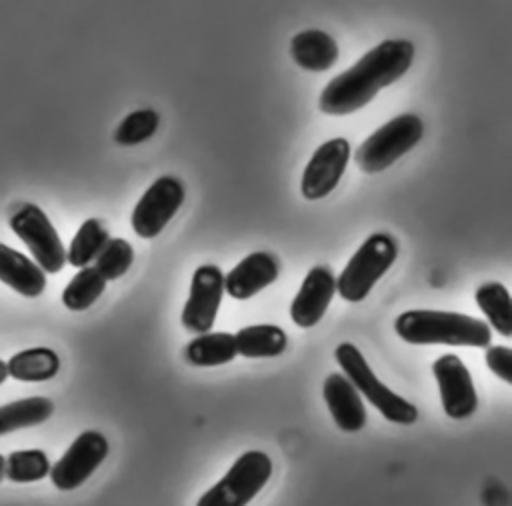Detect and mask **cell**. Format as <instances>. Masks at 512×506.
Instances as JSON below:
<instances>
[{
    "instance_id": "d6986e66",
    "label": "cell",
    "mask_w": 512,
    "mask_h": 506,
    "mask_svg": "<svg viewBox=\"0 0 512 506\" xmlns=\"http://www.w3.org/2000/svg\"><path fill=\"white\" fill-rule=\"evenodd\" d=\"M54 412V404L46 396L20 398L0 406V436L32 428L46 422Z\"/></svg>"
},
{
    "instance_id": "4316f807",
    "label": "cell",
    "mask_w": 512,
    "mask_h": 506,
    "mask_svg": "<svg viewBox=\"0 0 512 506\" xmlns=\"http://www.w3.org/2000/svg\"><path fill=\"white\" fill-rule=\"evenodd\" d=\"M158 124H160V118L154 110H150V108L136 110V112L128 114L118 124L116 132H114V140L122 146H136V144L152 138L158 130Z\"/></svg>"
},
{
    "instance_id": "83f0119b",
    "label": "cell",
    "mask_w": 512,
    "mask_h": 506,
    "mask_svg": "<svg viewBox=\"0 0 512 506\" xmlns=\"http://www.w3.org/2000/svg\"><path fill=\"white\" fill-rule=\"evenodd\" d=\"M486 364L492 374L512 384V350L508 346H488Z\"/></svg>"
},
{
    "instance_id": "603a6c76",
    "label": "cell",
    "mask_w": 512,
    "mask_h": 506,
    "mask_svg": "<svg viewBox=\"0 0 512 506\" xmlns=\"http://www.w3.org/2000/svg\"><path fill=\"white\" fill-rule=\"evenodd\" d=\"M108 240V230L98 218L84 220L66 250V262L76 268H86L96 260Z\"/></svg>"
},
{
    "instance_id": "6da1fadb",
    "label": "cell",
    "mask_w": 512,
    "mask_h": 506,
    "mask_svg": "<svg viewBox=\"0 0 512 506\" xmlns=\"http://www.w3.org/2000/svg\"><path fill=\"white\" fill-rule=\"evenodd\" d=\"M414 58V44L390 38L368 50L354 66L334 76L322 90L318 108L330 116H346L366 106L382 88L400 80Z\"/></svg>"
},
{
    "instance_id": "5b68a950",
    "label": "cell",
    "mask_w": 512,
    "mask_h": 506,
    "mask_svg": "<svg viewBox=\"0 0 512 506\" xmlns=\"http://www.w3.org/2000/svg\"><path fill=\"white\" fill-rule=\"evenodd\" d=\"M424 124L416 114H400L374 130L356 150L354 160L366 174L382 172L410 152L422 138Z\"/></svg>"
},
{
    "instance_id": "7c38bea8",
    "label": "cell",
    "mask_w": 512,
    "mask_h": 506,
    "mask_svg": "<svg viewBox=\"0 0 512 506\" xmlns=\"http://www.w3.org/2000/svg\"><path fill=\"white\" fill-rule=\"evenodd\" d=\"M432 372L438 382L446 416L454 420L468 418L478 406V396L464 362L456 354H442L438 360H434Z\"/></svg>"
},
{
    "instance_id": "5bb4252c",
    "label": "cell",
    "mask_w": 512,
    "mask_h": 506,
    "mask_svg": "<svg viewBox=\"0 0 512 506\" xmlns=\"http://www.w3.org/2000/svg\"><path fill=\"white\" fill-rule=\"evenodd\" d=\"M280 272V264L270 252H252L242 258L226 276L224 290L234 300H248L270 286Z\"/></svg>"
},
{
    "instance_id": "4fadbf2b",
    "label": "cell",
    "mask_w": 512,
    "mask_h": 506,
    "mask_svg": "<svg viewBox=\"0 0 512 506\" xmlns=\"http://www.w3.org/2000/svg\"><path fill=\"white\" fill-rule=\"evenodd\" d=\"M336 294V278L326 266H314L304 276L290 304V318L300 328L316 326Z\"/></svg>"
},
{
    "instance_id": "484cf974",
    "label": "cell",
    "mask_w": 512,
    "mask_h": 506,
    "mask_svg": "<svg viewBox=\"0 0 512 506\" xmlns=\"http://www.w3.org/2000/svg\"><path fill=\"white\" fill-rule=\"evenodd\" d=\"M94 268L108 282L124 276L134 262V248L124 238H110L94 260Z\"/></svg>"
},
{
    "instance_id": "f1b7e54d",
    "label": "cell",
    "mask_w": 512,
    "mask_h": 506,
    "mask_svg": "<svg viewBox=\"0 0 512 506\" xmlns=\"http://www.w3.org/2000/svg\"><path fill=\"white\" fill-rule=\"evenodd\" d=\"M8 378V368H6V362L0 360V384H4Z\"/></svg>"
},
{
    "instance_id": "d4e9b609",
    "label": "cell",
    "mask_w": 512,
    "mask_h": 506,
    "mask_svg": "<svg viewBox=\"0 0 512 506\" xmlns=\"http://www.w3.org/2000/svg\"><path fill=\"white\" fill-rule=\"evenodd\" d=\"M50 472V460L42 450H14L6 458V472L4 478L18 482V484H28V482H38L46 478Z\"/></svg>"
},
{
    "instance_id": "277c9868",
    "label": "cell",
    "mask_w": 512,
    "mask_h": 506,
    "mask_svg": "<svg viewBox=\"0 0 512 506\" xmlns=\"http://www.w3.org/2000/svg\"><path fill=\"white\" fill-rule=\"evenodd\" d=\"M396 256V240L386 232H374L360 244L336 278V292L348 302L364 300L372 286L394 264Z\"/></svg>"
},
{
    "instance_id": "8fae6325",
    "label": "cell",
    "mask_w": 512,
    "mask_h": 506,
    "mask_svg": "<svg viewBox=\"0 0 512 506\" xmlns=\"http://www.w3.org/2000/svg\"><path fill=\"white\" fill-rule=\"evenodd\" d=\"M350 160V144L346 138H332L320 144L308 160L300 192L306 200H320L328 196L340 182Z\"/></svg>"
},
{
    "instance_id": "e0dca14e",
    "label": "cell",
    "mask_w": 512,
    "mask_h": 506,
    "mask_svg": "<svg viewBox=\"0 0 512 506\" xmlns=\"http://www.w3.org/2000/svg\"><path fill=\"white\" fill-rule=\"evenodd\" d=\"M294 62L310 72H324L338 60V44L324 30H302L290 42Z\"/></svg>"
},
{
    "instance_id": "ffe728a7",
    "label": "cell",
    "mask_w": 512,
    "mask_h": 506,
    "mask_svg": "<svg viewBox=\"0 0 512 506\" xmlns=\"http://www.w3.org/2000/svg\"><path fill=\"white\" fill-rule=\"evenodd\" d=\"M8 376L20 382H44L58 374L60 358L50 348H28L16 352L8 364Z\"/></svg>"
},
{
    "instance_id": "52a82bcc",
    "label": "cell",
    "mask_w": 512,
    "mask_h": 506,
    "mask_svg": "<svg viewBox=\"0 0 512 506\" xmlns=\"http://www.w3.org/2000/svg\"><path fill=\"white\" fill-rule=\"evenodd\" d=\"M12 232L28 246L36 266L44 274H56L66 264V248L42 208L36 204H22L10 216Z\"/></svg>"
},
{
    "instance_id": "ba28073f",
    "label": "cell",
    "mask_w": 512,
    "mask_h": 506,
    "mask_svg": "<svg viewBox=\"0 0 512 506\" xmlns=\"http://www.w3.org/2000/svg\"><path fill=\"white\" fill-rule=\"evenodd\" d=\"M184 202V186L178 178L160 176L140 196L132 210V228L140 238H154L172 220Z\"/></svg>"
},
{
    "instance_id": "9c48e42d",
    "label": "cell",
    "mask_w": 512,
    "mask_h": 506,
    "mask_svg": "<svg viewBox=\"0 0 512 506\" xmlns=\"http://www.w3.org/2000/svg\"><path fill=\"white\" fill-rule=\"evenodd\" d=\"M106 456L108 440L96 430H86L76 436L56 464L50 466L48 476L58 490H74L92 476Z\"/></svg>"
},
{
    "instance_id": "44dd1931",
    "label": "cell",
    "mask_w": 512,
    "mask_h": 506,
    "mask_svg": "<svg viewBox=\"0 0 512 506\" xmlns=\"http://www.w3.org/2000/svg\"><path fill=\"white\" fill-rule=\"evenodd\" d=\"M236 354L234 334L230 332L198 334L184 348L186 360L194 366H220L234 360Z\"/></svg>"
},
{
    "instance_id": "7402d4cb",
    "label": "cell",
    "mask_w": 512,
    "mask_h": 506,
    "mask_svg": "<svg viewBox=\"0 0 512 506\" xmlns=\"http://www.w3.org/2000/svg\"><path fill=\"white\" fill-rule=\"evenodd\" d=\"M476 304L486 314L492 328H496L498 334L504 338L512 336V306H510V294L508 288L500 282H486L478 286Z\"/></svg>"
},
{
    "instance_id": "8992f818",
    "label": "cell",
    "mask_w": 512,
    "mask_h": 506,
    "mask_svg": "<svg viewBox=\"0 0 512 506\" xmlns=\"http://www.w3.org/2000/svg\"><path fill=\"white\" fill-rule=\"evenodd\" d=\"M272 460L260 450L236 458L230 470L208 488L196 506H246L270 480Z\"/></svg>"
},
{
    "instance_id": "7a4b0ae2",
    "label": "cell",
    "mask_w": 512,
    "mask_h": 506,
    "mask_svg": "<svg viewBox=\"0 0 512 506\" xmlns=\"http://www.w3.org/2000/svg\"><path fill=\"white\" fill-rule=\"evenodd\" d=\"M396 334L408 344H448L488 348L490 326L474 316L442 310H406L394 322Z\"/></svg>"
},
{
    "instance_id": "3957f363",
    "label": "cell",
    "mask_w": 512,
    "mask_h": 506,
    "mask_svg": "<svg viewBox=\"0 0 512 506\" xmlns=\"http://www.w3.org/2000/svg\"><path fill=\"white\" fill-rule=\"evenodd\" d=\"M336 362L340 364L344 376L352 382V386L358 390V394H364L368 402L390 422L394 424H414L418 420V408L402 398L400 394L392 392L384 382L376 378L372 368L368 366L366 358L362 352L350 344L342 342L338 344L336 352Z\"/></svg>"
},
{
    "instance_id": "30bf717a",
    "label": "cell",
    "mask_w": 512,
    "mask_h": 506,
    "mask_svg": "<svg viewBox=\"0 0 512 506\" xmlns=\"http://www.w3.org/2000/svg\"><path fill=\"white\" fill-rule=\"evenodd\" d=\"M224 294V274L214 264H202L196 268L190 294L182 310V326L196 334H206L214 326L220 302Z\"/></svg>"
},
{
    "instance_id": "ac0fdd59",
    "label": "cell",
    "mask_w": 512,
    "mask_h": 506,
    "mask_svg": "<svg viewBox=\"0 0 512 506\" xmlns=\"http://www.w3.org/2000/svg\"><path fill=\"white\" fill-rule=\"evenodd\" d=\"M236 352L246 358H272L280 356L286 346L288 338L280 326L274 324H254L240 328L234 334Z\"/></svg>"
},
{
    "instance_id": "f546056e",
    "label": "cell",
    "mask_w": 512,
    "mask_h": 506,
    "mask_svg": "<svg viewBox=\"0 0 512 506\" xmlns=\"http://www.w3.org/2000/svg\"><path fill=\"white\" fill-rule=\"evenodd\" d=\"M4 472H6V458L0 454V480L4 478Z\"/></svg>"
},
{
    "instance_id": "cb8c5ba5",
    "label": "cell",
    "mask_w": 512,
    "mask_h": 506,
    "mask_svg": "<svg viewBox=\"0 0 512 506\" xmlns=\"http://www.w3.org/2000/svg\"><path fill=\"white\" fill-rule=\"evenodd\" d=\"M104 288L106 280L98 274L94 266L80 268L62 290V304L74 312L86 310L102 296Z\"/></svg>"
},
{
    "instance_id": "2e32d148",
    "label": "cell",
    "mask_w": 512,
    "mask_h": 506,
    "mask_svg": "<svg viewBox=\"0 0 512 506\" xmlns=\"http://www.w3.org/2000/svg\"><path fill=\"white\" fill-rule=\"evenodd\" d=\"M0 282L26 298H36L46 290V274L34 260L0 242Z\"/></svg>"
},
{
    "instance_id": "9a60e30c",
    "label": "cell",
    "mask_w": 512,
    "mask_h": 506,
    "mask_svg": "<svg viewBox=\"0 0 512 506\" xmlns=\"http://www.w3.org/2000/svg\"><path fill=\"white\" fill-rule=\"evenodd\" d=\"M326 406L336 422V426L344 432H358L366 424V408L352 386V382L344 374H328L322 386Z\"/></svg>"
}]
</instances>
